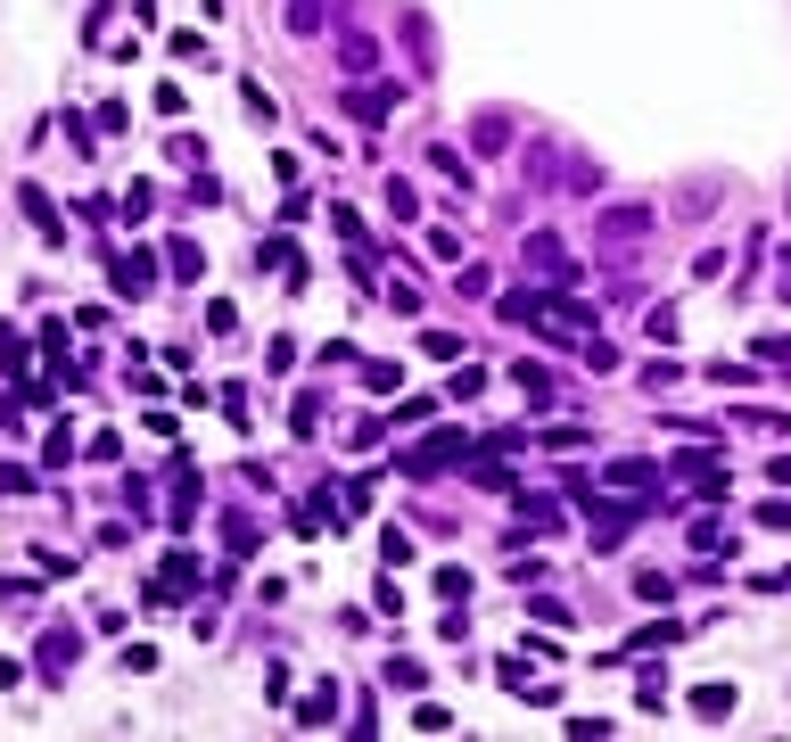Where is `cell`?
I'll use <instances>...</instances> for the list:
<instances>
[{"mask_svg":"<svg viewBox=\"0 0 791 742\" xmlns=\"http://www.w3.org/2000/svg\"><path fill=\"white\" fill-rule=\"evenodd\" d=\"M149 281H157L149 256H116V297H149Z\"/></svg>","mask_w":791,"mask_h":742,"instance_id":"1","label":"cell"}]
</instances>
